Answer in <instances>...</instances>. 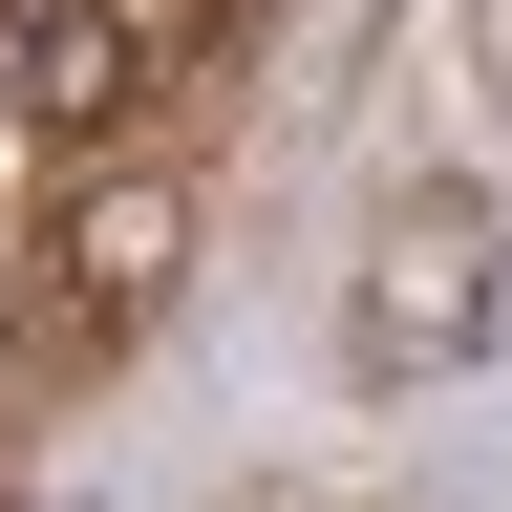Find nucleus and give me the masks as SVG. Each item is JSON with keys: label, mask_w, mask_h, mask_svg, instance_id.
Wrapping results in <instances>:
<instances>
[{"label": "nucleus", "mask_w": 512, "mask_h": 512, "mask_svg": "<svg viewBox=\"0 0 512 512\" xmlns=\"http://www.w3.org/2000/svg\"><path fill=\"white\" fill-rule=\"evenodd\" d=\"M491 320H512V278H491V192H384L363 299H342V363H363V384H427V363H470Z\"/></svg>", "instance_id": "obj_1"}, {"label": "nucleus", "mask_w": 512, "mask_h": 512, "mask_svg": "<svg viewBox=\"0 0 512 512\" xmlns=\"http://www.w3.org/2000/svg\"><path fill=\"white\" fill-rule=\"evenodd\" d=\"M491 107H512V0H491Z\"/></svg>", "instance_id": "obj_3"}, {"label": "nucleus", "mask_w": 512, "mask_h": 512, "mask_svg": "<svg viewBox=\"0 0 512 512\" xmlns=\"http://www.w3.org/2000/svg\"><path fill=\"white\" fill-rule=\"evenodd\" d=\"M128 64H150L128 0H0V107H22V128H107Z\"/></svg>", "instance_id": "obj_2"}]
</instances>
